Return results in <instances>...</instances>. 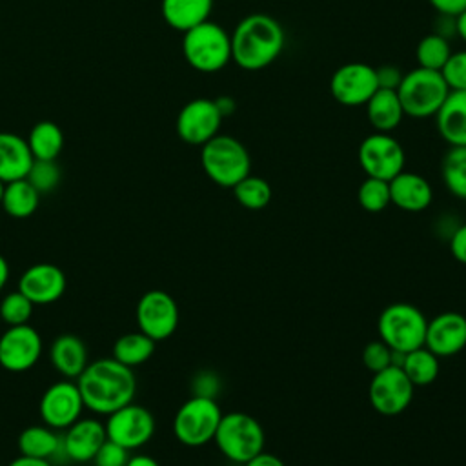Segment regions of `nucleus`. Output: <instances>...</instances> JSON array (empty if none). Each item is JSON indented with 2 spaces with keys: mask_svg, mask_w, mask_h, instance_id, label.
I'll return each mask as SVG.
<instances>
[{
  "mask_svg": "<svg viewBox=\"0 0 466 466\" xmlns=\"http://www.w3.org/2000/svg\"><path fill=\"white\" fill-rule=\"evenodd\" d=\"M231 189H233L235 200L242 208L253 209V211L266 208L273 195L269 182L266 178L251 175V173L248 177H244L238 184H235Z\"/></svg>",
  "mask_w": 466,
  "mask_h": 466,
  "instance_id": "32",
  "label": "nucleus"
},
{
  "mask_svg": "<svg viewBox=\"0 0 466 466\" xmlns=\"http://www.w3.org/2000/svg\"><path fill=\"white\" fill-rule=\"evenodd\" d=\"M217 390H218V380H217V377H215L213 373L206 371V373H198V375L195 377V382H193V395L215 399Z\"/></svg>",
  "mask_w": 466,
  "mask_h": 466,
  "instance_id": "40",
  "label": "nucleus"
},
{
  "mask_svg": "<svg viewBox=\"0 0 466 466\" xmlns=\"http://www.w3.org/2000/svg\"><path fill=\"white\" fill-rule=\"evenodd\" d=\"M395 91L406 116L428 118L435 116L446 100L450 87L446 86L441 71L417 66L402 75V80Z\"/></svg>",
  "mask_w": 466,
  "mask_h": 466,
  "instance_id": "5",
  "label": "nucleus"
},
{
  "mask_svg": "<svg viewBox=\"0 0 466 466\" xmlns=\"http://www.w3.org/2000/svg\"><path fill=\"white\" fill-rule=\"evenodd\" d=\"M7 279H9V266H7V260L0 255V291L7 284Z\"/></svg>",
  "mask_w": 466,
  "mask_h": 466,
  "instance_id": "49",
  "label": "nucleus"
},
{
  "mask_svg": "<svg viewBox=\"0 0 466 466\" xmlns=\"http://www.w3.org/2000/svg\"><path fill=\"white\" fill-rule=\"evenodd\" d=\"M364 107H366L368 122L379 133L393 131L402 122V118L406 116L395 89L379 87L371 95V98L364 104Z\"/></svg>",
  "mask_w": 466,
  "mask_h": 466,
  "instance_id": "24",
  "label": "nucleus"
},
{
  "mask_svg": "<svg viewBox=\"0 0 466 466\" xmlns=\"http://www.w3.org/2000/svg\"><path fill=\"white\" fill-rule=\"evenodd\" d=\"M450 253L457 262L466 264V222L461 224L450 237Z\"/></svg>",
  "mask_w": 466,
  "mask_h": 466,
  "instance_id": "42",
  "label": "nucleus"
},
{
  "mask_svg": "<svg viewBox=\"0 0 466 466\" xmlns=\"http://www.w3.org/2000/svg\"><path fill=\"white\" fill-rule=\"evenodd\" d=\"M424 346L441 357L457 355L466 348V317L457 311H442L428 320Z\"/></svg>",
  "mask_w": 466,
  "mask_h": 466,
  "instance_id": "17",
  "label": "nucleus"
},
{
  "mask_svg": "<svg viewBox=\"0 0 466 466\" xmlns=\"http://www.w3.org/2000/svg\"><path fill=\"white\" fill-rule=\"evenodd\" d=\"M182 55L193 69L217 73L231 62L229 33L222 25L206 20L184 33Z\"/></svg>",
  "mask_w": 466,
  "mask_h": 466,
  "instance_id": "4",
  "label": "nucleus"
},
{
  "mask_svg": "<svg viewBox=\"0 0 466 466\" xmlns=\"http://www.w3.org/2000/svg\"><path fill=\"white\" fill-rule=\"evenodd\" d=\"M222 115L211 98L189 100L177 116V135L191 146H202L215 135H218Z\"/></svg>",
  "mask_w": 466,
  "mask_h": 466,
  "instance_id": "15",
  "label": "nucleus"
},
{
  "mask_svg": "<svg viewBox=\"0 0 466 466\" xmlns=\"http://www.w3.org/2000/svg\"><path fill=\"white\" fill-rule=\"evenodd\" d=\"M357 200H359L360 208L368 213L384 211L391 204L388 180L366 177L357 189Z\"/></svg>",
  "mask_w": 466,
  "mask_h": 466,
  "instance_id": "34",
  "label": "nucleus"
},
{
  "mask_svg": "<svg viewBox=\"0 0 466 466\" xmlns=\"http://www.w3.org/2000/svg\"><path fill=\"white\" fill-rule=\"evenodd\" d=\"M126 466H160L151 455H144V453H140V455H133V457H129V461H127V464Z\"/></svg>",
  "mask_w": 466,
  "mask_h": 466,
  "instance_id": "48",
  "label": "nucleus"
},
{
  "mask_svg": "<svg viewBox=\"0 0 466 466\" xmlns=\"http://www.w3.org/2000/svg\"><path fill=\"white\" fill-rule=\"evenodd\" d=\"M27 146L35 160H56L64 146L62 129L51 120H42L29 131Z\"/></svg>",
  "mask_w": 466,
  "mask_h": 466,
  "instance_id": "29",
  "label": "nucleus"
},
{
  "mask_svg": "<svg viewBox=\"0 0 466 466\" xmlns=\"http://www.w3.org/2000/svg\"><path fill=\"white\" fill-rule=\"evenodd\" d=\"M25 178L38 193H49L60 182V167L55 160H33Z\"/></svg>",
  "mask_w": 466,
  "mask_h": 466,
  "instance_id": "36",
  "label": "nucleus"
},
{
  "mask_svg": "<svg viewBox=\"0 0 466 466\" xmlns=\"http://www.w3.org/2000/svg\"><path fill=\"white\" fill-rule=\"evenodd\" d=\"M33 155L27 146V140L9 133L0 131V180L2 182H13L18 178H25L31 164Z\"/></svg>",
  "mask_w": 466,
  "mask_h": 466,
  "instance_id": "23",
  "label": "nucleus"
},
{
  "mask_svg": "<svg viewBox=\"0 0 466 466\" xmlns=\"http://www.w3.org/2000/svg\"><path fill=\"white\" fill-rule=\"evenodd\" d=\"M375 71H377V84L379 87H384V89H397L404 75L395 66H382V67H377Z\"/></svg>",
  "mask_w": 466,
  "mask_h": 466,
  "instance_id": "41",
  "label": "nucleus"
},
{
  "mask_svg": "<svg viewBox=\"0 0 466 466\" xmlns=\"http://www.w3.org/2000/svg\"><path fill=\"white\" fill-rule=\"evenodd\" d=\"M400 368L413 386H428L437 379L441 366L439 357L431 353L426 346H420L404 353Z\"/></svg>",
  "mask_w": 466,
  "mask_h": 466,
  "instance_id": "30",
  "label": "nucleus"
},
{
  "mask_svg": "<svg viewBox=\"0 0 466 466\" xmlns=\"http://www.w3.org/2000/svg\"><path fill=\"white\" fill-rule=\"evenodd\" d=\"M9 466H53V464H51L47 459L20 455V457H16L15 461H11Z\"/></svg>",
  "mask_w": 466,
  "mask_h": 466,
  "instance_id": "45",
  "label": "nucleus"
},
{
  "mask_svg": "<svg viewBox=\"0 0 466 466\" xmlns=\"http://www.w3.org/2000/svg\"><path fill=\"white\" fill-rule=\"evenodd\" d=\"M231 62L244 71H260L273 64L286 44L282 25L266 13L246 15L229 35Z\"/></svg>",
  "mask_w": 466,
  "mask_h": 466,
  "instance_id": "2",
  "label": "nucleus"
},
{
  "mask_svg": "<svg viewBox=\"0 0 466 466\" xmlns=\"http://www.w3.org/2000/svg\"><path fill=\"white\" fill-rule=\"evenodd\" d=\"M415 386L400 366H390L373 373L368 388L371 408L386 417L400 415L413 400Z\"/></svg>",
  "mask_w": 466,
  "mask_h": 466,
  "instance_id": "10",
  "label": "nucleus"
},
{
  "mask_svg": "<svg viewBox=\"0 0 466 466\" xmlns=\"http://www.w3.org/2000/svg\"><path fill=\"white\" fill-rule=\"evenodd\" d=\"M42 355L40 333L29 326H9L0 337V366L7 371H25Z\"/></svg>",
  "mask_w": 466,
  "mask_h": 466,
  "instance_id": "16",
  "label": "nucleus"
},
{
  "mask_svg": "<svg viewBox=\"0 0 466 466\" xmlns=\"http://www.w3.org/2000/svg\"><path fill=\"white\" fill-rule=\"evenodd\" d=\"M129 461V450L124 446L106 439V442L98 448L96 455L93 457L95 466H126Z\"/></svg>",
  "mask_w": 466,
  "mask_h": 466,
  "instance_id": "39",
  "label": "nucleus"
},
{
  "mask_svg": "<svg viewBox=\"0 0 466 466\" xmlns=\"http://www.w3.org/2000/svg\"><path fill=\"white\" fill-rule=\"evenodd\" d=\"M76 386L84 406L98 415H109L133 402L137 393L135 373L113 357L89 362L78 375Z\"/></svg>",
  "mask_w": 466,
  "mask_h": 466,
  "instance_id": "1",
  "label": "nucleus"
},
{
  "mask_svg": "<svg viewBox=\"0 0 466 466\" xmlns=\"http://www.w3.org/2000/svg\"><path fill=\"white\" fill-rule=\"evenodd\" d=\"M62 437V450L67 461L87 462L93 461L98 448L106 442V426L98 419L87 417L78 419L69 428H66Z\"/></svg>",
  "mask_w": 466,
  "mask_h": 466,
  "instance_id": "19",
  "label": "nucleus"
},
{
  "mask_svg": "<svg viewBox=\"0 0 466 466\" xmlns=\"http://www.w3.org/2000/svg\"><path fill=\"white\" fill-rule=\"evenodd\" d=\"M244 466H286V464H284V461L280 457H277L273 453H266L262 450L258 455L249 459Z\"/></svg>",
  "mask_w": 466,
  "mask_h": 466,
  "instance_id": "44",
  "label": "nucleus"
},
{
  "mask_svg": "<svg viewBox=\"0 0 466 466\" xmlns=\"http://www.w3.org/2000/svg\"><path fill=\"white\" fill-rule=\"evenodd\" d=\"M106 417L104 426L107 439L129 451L144 446L155 433V419L151 411L140 404L129 402Z\"/></svg>",
  "mask_w": 466,
  "mask_h": 466,
  "instance_id": "11",
  "label": "nucleus"
},
{
  "mask_svg": "<svg viewBox=\"0 0 466 466\" xmlns=\"http://www.w3.org/2000/svg\"><path fill=\"white\" fill-rule=\"evenodd\" d=\"M4 187H5V182L0 180V202H2V197H4Z\"/></svg>",
  "mask_w": 466,
  "mask_h": 466,
  "instance_id": "50",
  "label": "nucleus"
},
{
  "mask_svg": "<svg viewBox=\"0 0 466 466\" xmlns=\"http://www.w3.org/2000/svg\"><path fill=\"white\" fill-rule=\"evenodd\" d=\"M200 147L202 169L217 186L231 189L251 173L249 153L235 137L215 135Z\"/></svg>",
  "mask_w": 466,
  "mask_h": 466,
  "instance_id": "3",
  "label": "nucleus"
},
{
  "mask_svg": "<svg viewBox=\"0 0 466 466\" xmlns=\"http://www.w3.org/2000/svg\"><path fill=\"white\" fill-rule=\"evenodd\" d=\"M377 89V71L364 62L342 64L329 78L331 96L346 107L364 106Z\"/></svg>",
  "mask_w": 466,
  "mask_h": 466,
  "instance_id": "12",
  "label": "nucleus"
},
{
  "mask_svg": "<svg viewBox=\"0 0 466 466\" xmlns=\"http://www.w3.org/2000/svg\"><path fill=\"white\" fill-rule=\"evenodd\" d=\"M220 453L237 464H246L264 450V430L260 422L244 411L222 413L213 437Z\"/></svg>",
  "mask_w": 466,
  "mask_h": 466,
  "instance_id": "6",
  "label": "nucleus"
},
{
  "mask_svg": "<svg viewBox=\"0 0 466 466\" xmlns=\"http://www.w3.org/2000/svg\"><path fill=\"white\" fill-rule=\"evenodd\" d=\"M357 158L366 177L382 180H391L404 169L406 164V155L400 142L390 133L379 131L368 135L360 142L357 149Z\"/></svg>",
  "mask_w": 466,
  "mask_h": 466,
  "instance_id": "9",
  "label": "nucleus"
},
{
  "mask_svg": "<svg viewBox=\"0 0 466 466\" xmlns=\"http://www.w3.org/2000/svg\"><path fill=\"white\" fill-rule=\"evenodd\" d=\"M153 353H155V340L138 329V331H131L118 337L113 344L111 357L120 364L133 368L149 360Z\"/></svg>",
  "mask_w": 466,
  "mask_h": 466,
  "instance_id": "28",
  "label": "nucleus"
},
{
  "mask_svg": "<svg viewBox=\"0 0 466 466\" xmlns=\"http://www.w3.org/2000/svg\"><path fill=\"white\" fill-rule=\"evenodd\" d=\"M213 100H215V104H217V107H218L222 118H226V116H229V115L235 113L237 104H235V100H233L231 96H224V95H222V96L213 98Z\"/></svg>",
  "mask_w": 466,
  "mask_h": 466,
  "instance_id": "46",
  "label": "nucleus"
},
{
  "mask_svg": "<svg viewBox=\"0 0 466 466\" xmlns=\"http://www.w3.org/2000/svg\"><path fill=\"white\" fill-rule=\"evenodd\" d=\"M362 362H364L366 370H370L371 373L382 371V370L393 366V350L380 339L371 340L362 350Z\"/></svg>",
  "mask_w": 466,
  "mask_h": 466,
  "instance_id": "38",
  "label": "nucleus"
},
{
  "mask_svg": "<svg viewBox=\"0 0 466 466\" xmlns=\"http://www.w3.org/2000/svg\"><path fill=\"white\" fill-rule=\"evenodd\" d=\"M388 184L391 204L400 208L402 211H424L433 200V189L430 182L419 173L402 169L399 175L388 180Z\"/></svg>",
  "mask_w": 466,
  "mask_h": 466,
  "instance_id": "20",
  "label": "nucleus"
},
{
  "mask_svg": "<svg viewBox=\"0 0 466 466\" xmlns=\"http://www.w3.org/2000/svg\"><path fill=\"white\" fill-rule=\"evenodd\" d=\"M84 400L76 382L71 379L53 382L42 395L38 404L40 419L53 430H66L76 422L84 410Z\"/></svg>",
  "mask_w": 466,
  "mask_h": 466,
  "instance_id": "14",
  "label": "nucleus"
},
{
  "mask_svg": "<svg viewBox=\"0 0 466 466\" xmlns=\"http://www.w3.org/2000/svg\"><path fill=\"white\" fill-rule=\"evenodd\" d=\"M441 16H457L466 9V0H428Z\"/></svg>",
  "mask_w": 466,
  "mask_h": 466,
  "instance_id": "43",
  "label": "nucleus"
},
{
  "mask_svg": "<svg viewBox=\"0 0 466 466\" xmlns=\"http://www.w3.org/2000/svg\"><path fill=\"white\" fill-rule=\"evenodd\" d=\"M453 29L462 42H466V9L453 16Z\"/></svg>",
  "mask_w": 466,
  "mask_h": 466,
  "instance_id": "47",
  "label": "nucleus"
},
{
  "mask_svg": "<svg viewBox=\"0 0 466 466\" xmlns=\"http://www.w3.org/2000/svg\"><path fill=\"white\" fill-rule=\"evenodd\" d=\"M49 360L62 377L78 379V375L89 364L87 348L80 337L73 333H64L51 342Z\"/></svg>",
  "mask_w": 466,
  "mask_h": 466,
  "instance_id": "22",
  "label": "nucleus"
},
{
  "mask_svg": "<svg viewBox=\"0 0 466 466\" xmlns=\"http://www.w3.org/2000/svg\"><path fill=\"white\" fill-rule=\"evenodd\" d=\"M441 75L450 87V91H464L466 89V49L451 51L450 58L441 69Z\"/></svg>",
  "mask_w": 466,
  "mask_h": 466,
  "instance_id": "37",
  "label": "nucleus"
},
{
  "mask_svg": "<svg viewBox=\"0 0 466 466\" xmlns=\"http://www.w3.org/2000/svg\"><path fill=\"white\" fill-rule=\"evenodd\" d=\"M435 126L446 144L466 146V89L448 93L435 113Z\"/></svg>",
  "mask_w": 466,
  "mask_h": 466,
  "instance_id": "21",
  "label": "nucleus"
},
{
  "mask_svg": "<svg viewBox=\"0 0 466 466\" xmlns=\"http://www.w3.org/2000/svg\"><path fill=\"white\" fill-rule=\"evenodd\" d=\"M33 306L35 304L22 291L16 289L13 293H7L0 300V319L9 326L27 324L33 315Z\"/></svg>",
  "mask_w": 466,
  "mask_h": 466,
  "instance_id": "35",
  "label": "nucleus"
},
{
  "mask_svg": "<svg viewBox=\"0 0 466 466\" xmlns=\"http://www.w3.org/2000/svg\"><path fill=\"white\" fill-rule=\"evenodd\" d=\"M18 450H20V455L38 457L47 461L58 457V453L66 457L62 450V437L46 424H35L22 430V433L18 435Z\"/></svg>",
  "mask_w": 466,
  "mask_h": 466,
  "instance_id": "26",
  "label": "nucleus"
},
{
  "mask_svg": "<svg viewBox=\"0 0 466 466\" xmlns=\"http://www.w3.org/2000/svg\"><path fill=\"white\" fill-rule=\"evenodd\" d=\"M441 173L448 191L466 200V146H450L442 158Z\"/></svg>",
  "mask_w": 466,
  "mask_h": 466,
  "instance_id": "31",
  "label": "nucleus"
},
{
  "mask_svg": "<svg viewBox=\"0 0 466 466\" xmlns=\"http://www.w3.org/2000/svg\"><path fill=\"white\" fill-rule=\"evenodd\" d=\"M211 9L213 0H162L160 4L166 24L182 33L209 20Z\"/></svg>",
  "mask_w": 466,
  "mask_h": 466,
  "instance_id": "25",
  "label": "nucleus"
},
{
  "mask_svg": "<svg viewBox=\"0 0 466 466\" xmlns=\"http://www.w3.org/2000/svg\"><path fill=\"white\" fill-rule=\"evenodd\" d=\"M451 49L444 35L441 33H430L422 36L415 47V58L419 67L441 71L446 60L450 58Z\"/></svg>",
  "mask_w": 466,
  "mask_h": 466,
  "instance_id": "33",
  "label": "nucleus"
},
{
  "mask_svg": "<svg viewBox=\"0 0 466 466\" xmlns=\"http://www.w3.org/2000/svg\"><path fill=\"white\" fill-rule=\"evenodd\" d=\"M40 193L29 184L27 178H18L5 184L0 206L13 218H27L36 211Z\"/></svg>",
  "mask_w": 466,
  "mask_h": 466,
  "instance_id": "27",
  "label": "nucleus"
},
{
  "mask_svg": "<svg viewBox=\"0 0 466 466\" xmlns=\"http://www.w3.org/2000/svg\"><path fill=\"white\" fill-rule=\"evenodd\" d=\"M222 410L215 399L193 395L187 399L173 419V433L184 446L198 448L213 441Z\"/></svg>",
  "mask_w": 466,
  "mask_h": 466,
  "instance_id": "8",
  "label": "nucleus"
},
{
  "mask_svg": "<svg viewBox=\"0 0 466 466\" xmlns=\"http://www.w3.org/2000/svg\"><path fill=\"white\" fill-rule=\"evenodd\" d=\"M426 326V315L410 302H393L386 306L377 320L379 339L400 353L424 346Z\"/></svg>",
  "mask_w": 466,
  "mask_h": 466,
  "instance_id": "7",
  "label": "nucleus"
},
{
  "mask_svg": "<svg viewBox=\"0 0 466 466\" xmlns=\"http://www.w3.org/2000/svg\"><path fill=\"white\" fill-rule=\"evenodd\" d=\"M137 324L155 342L171 337L178 326V306L175 299L162 289L146 291L137 304Z\"/></svg>",
  "mask_w": 466,
  "mask_h": 466,
  "instance_id": "13",
  "label": "nucleus"
},
{
  "mask_svg": "<svg viewBox=\"0 0 466 466\" xmlns=\"http://www.w3.org/2000/svg\"><path fill=\"white\" fill-rule=\"evenodd\" d=\"M18 291H22L33 304H53L66 291V275L55 264L40 262L29 266L18 279Z\"/></svg>",
  "mask_w": 466,
  "mask_h": 466,
  "instance_id": "18",
  "label": "nucleus"
}]
</instances>
